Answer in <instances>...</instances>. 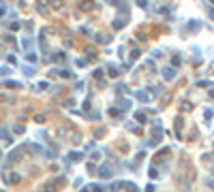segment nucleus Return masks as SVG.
I'll use <instances>...</instances> for the list:
<instances>
[{"mask_svg": "<svg viewBox=\"0 0 214 192\" xmlns=\"http://www.w3.org/2000/svg\"><path fill=\"white\" fill-rule=\"evenodd\" d=\"M101 175H103V177H109L111 173H109V169H107V167H103V169H101Z\"/></svg>", "mask_w": 214, "mask_h": 192, "instance_id": "f03ea898", "label": "nucleus"}, {"mask_svg": "<svg viewBox=\"0 0 214 192\" xmlns=\"http://www.w3.org/2000/svg\"><path fill=\"white\" fill-rule=\"evenodd\" d=\"M163 75H165V79H174V77H176V70H174V68H165Z\"/></svg>", "mask_w": 214, "mask_h": 192, "instance_id": "f257e3e1", "label": "nucleus"}]
</instances>
